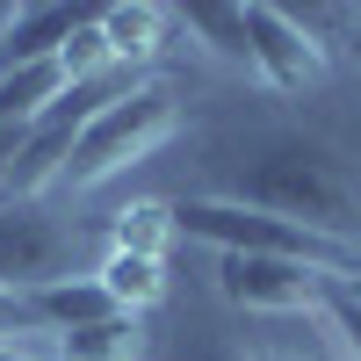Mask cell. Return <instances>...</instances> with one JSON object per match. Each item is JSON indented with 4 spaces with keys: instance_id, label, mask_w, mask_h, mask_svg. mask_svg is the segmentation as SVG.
I'll return each instance as SVG.
<instances>
[{
    "instance_id": "6da1fadb",
    "label": "cell",
    "mask_w": 361,
    "mask_h": 361,
    "mask_svg": "<svg viewBox=\"0 0 361 361\" xmlns=\"http://www.w3.org/2000/svg\"><path fill=\"white\" fill-rule=\"evenodd\" d=\"M224 202L267 209V217L340 238V246L361 238V173L318 137H275L260 152H246L224 180Z\"/></svg>"
},
{
    "instance_id": "7a4b0ae2",
    "label": "cell",
    "mask_w": 361,
    "mask_h": 361,
    "mask_svg": "<svg viewBox=\"0 0 361 361\" xmlns=\"http://www.w3.org/2000/svg\"><path fill=\"white\" fill-rule=\"evenodd\" d=\"M173 130H180V94H173V80H137V87H123V94L80 130L73 166H66V188H73V195L102 188V180H116L123 166L152 159Z\"/></svg>"
},
{
    "instance_id": "3957f363",
    "label": "cell",
    "mask_w": 361,
    "mask_h": 361,
    "mask_svg": "<svg viewBox=\"0 0 361 361\" xmlns=\"http://www.w3.org/2000/svg\"><path fill=\"white\" fill-rule=\"evenodd\" d=\"M173 231L180 238H202V246H217V253H282V260L333 267L340 282H361V246L318 238L304 224H282V217H267V209L224 202V195H180L173 202Z\"/></svg>"
},
{
    "instance_id": "277c9868",
    "label": "cell",
    "mask_w": 361,
    "mask_h": 361,
    "mask_svg": "<svg viewBox=\"0 0 361 361\" xmlns=\"http://www.w3.org/2000/svg\"><path fill=\"white\" fill-rule=\"evenodd\" d=\"M80 231L66 217H51L44 202H0V289L37 296L51 282H73Z\"/></svg>"
},
{
    "instance_id": "5b68a950",
    "label": "cell",
    "mask_w": 361,
    "mask_h": 361,
    "mask_svg": "<svg viewBox=\"0 0 361 361\" xmlns=\"http://www.w3.org/2000/svg\"><path fill=\"white\" fill-rule=\"evenodd\" d=\"M224 296L238 311H260V318H289V311H318L325 289L340 275L333 267H311V260H282V253H224Z\"/></svg>"
},
{
    "instance_id": "8992f818",
    "label": "cell",
    "mask_w": 361,
    "mask_h": 361,
    "mask_svg": "<svg viewBox=\"0 0 361 361\" xmlns=\"http://www.w3.org/2000/svg\"><path fill=\"white\" fill-rule=\"evenodd\" d=\"M246 66L267 94H304V87H325V44L311 22L282 8H246Z\"/></svg>"
},
{
    "instance_id": "52a82bcc",
    "label": "cell",
    "mask_w": 361,
    "mask_h": 361,
    "mask_svg": "<svg viewBox=\"0 0 361 361\" xmlns=\"http://www.w3.org/2000/svg\"><path fill=\"white\" fill-rule=\"evenodd\" d=\"M87 22V8H15L8 15V37H0V73H22V66H58L66 37Z\"/></svg>"
},
{
    "instance_id": "ba28073f",
    "label": "cell",
    "mask_w": 361,
    "mask_h": 361,
    "mask_svg": "<svg viewBox=\"0 0 361 361\" xmlns=\"http://www.w3.org/2000/svg\"><path fill=\"white\" fill-rule=\"evenodd\" d=\"M94 29L116 66H152L166 51V29H173V8H152V0H123V8H94Z\"/></svg>"
},
{
    "instance_id": "9c48e42d",
    "label": "cell",
    "mask_w": 361,
    "mask_h": 361,
    "mask_svg": "<svg viewBox=\"0 0 361 361\" xmlns=\"http://www.w3.org/2000/svg\"><path fill=\"white\" fill-rule=\"evenodd\" d=\"M58 102H66V73H58V66L0 73V123H8V130H37Z\"/></svg>"
},
{
    "instance_id": "30bf717a",
    "label": "cell",
    "mask_w": 361,
    "mask_h": 361,
    "mask_svg": "<svg viewBox=\"0 0 361 361\" xmlns=\"http://www.w3.org/2000/svg\"><path fill=\"white\" fill-rule=\"evenodd\" d=\"M145 354V318L130 311H109L80 333H58V361H137Z\"/></svg>"
},
{
    "instance_id": "8fae6325",
    "label": "cell",
    "mask_w": 361,
    "mask_h": 361,
    "mask_svg": "<svg viewBox=\"0 0 361 361\" xmlns=\"http://www.w3.org/2000/svg\"><path fill=\"white\" fill-rule=\"evenodd\" d=\"M94 282L109 289V304L116 311H130V318H145L166 296V260H145V253H109L102 267H94Z\"/></svg>"
},
{
    "instance_id": "7c38bea8",
    "label": "cell",
    "mask_w": 361,
    "mask_h": 361,
    "mask_svg": "<svg viewBox=\"0 0 361 361\" xmlns=\"http://www.w3.org/2000/svg\"><path fill=\"white\" fill-rule=\"evenodd\" d=\"M29 304H37L44 333H80V325H94V318H109V311H116V304H109V289H102L94 275L51 282V289H37V296H29Z\"/></svg>"
},
{
    "instance_id": "4fadbf2b",
    "label": "cell",
    "mask_w": 361,
    "mask_h": 361,
    "mask_svg": "<svg viewBox=\"0 0 361 361\" xmlns=\"http://www.w3.org/2000/svg\"><path fill=\"white\" fill-rule=\"evenodd\" d=\"M173 202H123L109 217V253H145V260H166L173 246Z\"/></svg>"
},
{
    "instance_id": "5bb4252c",
    "label": "cell",
    "mask_w": 361,
    "mask_h": 361,
    "mask_svg": "<svg viewBox=\"0 0 361 361\" xmlns=\"http://www.w3.org/2000/svg\"><path fill=\"white\" fill-rule=\"evenodd\" d=\"M173 22H180V29H195V37L217 51V58L246 66V8H224V0H195V8H173ZM246 73H253V66H246Z\"/></svg>"
},
{
    "instance_id": "9a60e30c",
    "label": "cell",
    "mask_w": 361,
    "mask_h": 361,
    "mask_svg": "<svg viewBox=\"0 0 361 361\" xmlns=\"http://www.w3.org/2000/svg\"><path fill=\"white\" fill-rule=\"evenodd\" d=\"M109 66H116V58H109V44H102L94 15H87V22L73 29V37H66V51H58V73H66V87H94Z\"/></svg>"
},
{
    "instance_id": "2e32d148",
    "label": "cell",
    "mask_w": 361,
    "mask_h": 361,
    "mask_svg": "<svg viewBox=\"0 0 361 361\" xmlns=\"http://www.w3.org/2000/svg\"><path fill=\"white\" fill-rule=\"evenodd\" d=\"M318 311H325V325L340 333V347H347V354L361 361V296H354L347 282H333V289H325V304H318Z\"/></svg>"
},
{
    "instance_id": "e0dca14e",
    "label": "cell",
    "mask_w": 361,
    "mask_h": 361,
    "mask_svg": "<svg viewBox=\"0 0 361 361\" xmlns=\"http://www.w3.org/2000/svg\"><path fill=\"white\" fill-rule=\"evenodd\" d=\"M29 333H44L37 304H29V296H15V289H0V347H15V340H29Z\"/></svg>"
},
{
    "instance_id": "ac0fdd59",
    "label": "cell",
    "mask_w": 361,
    "mask_h": 361,
    "mask_svg": "<svg viewBox=\"0 0 361 361\" xmlns=\"http://www.w3.org/2000/svg\"><path fill=\"white\" fill-rule=\"evenodd\" d=\"M15 145H22V130L0 123V180H8V166H15Z\"/></svg>"
},
{
    "instance_id": "d6986e66",
    "label": "cell",
    "mask_w": 361,
    "mask_h": 361,
    "mask_svg": "<svg viewBox=\"0 0 361 361\" xmlns=\"http://www.w3.org/2000/svg\"><path fill=\"white\" fill-rule=\"evenodd\" d=\"M347 51H354V58H361V15H354V37H347Z\"/></svg>"
},
{
    "instance_id": "ffe728a7",
    "label": "cell",
    "mask_w": 361,
    "mask_h": 361,
    "mask_svg": "<svg viewBox=\"0 0 361 361\" xmlns=\"http://www.w3.org/2000/svg\"><path fill=\"white\" fill-rule=\"evenodd\" d=\"M246 361H296V354H246Z\"/></svg>"
},
{
    "instance_id": "44dd1931",
    "label": "cell",
    "mask_w": 361,
    "mask_h": 361,
    "mask_svg": "<svg viewBox=\"0 0 361 361\" xmlns=\"http://www.w3.org/2000/svg\"><path fill=\"white\" fill-rule=\"evenodd\" d=\"M0 361H29V354H15V347H0Z\"/></svg>"
},
{
    "instance_id": "7402d4cb",
    "label": "cell",
    "mask_w": 361,
    "mask_h": 361,
    "mask_svg": "<svg viewBox=\"0 0 361 361\" xmlns=\"http://www.w3.org/2000/svg\"><path fill=\"white\" fill-rule=\"evenodd\" d=\"M8 15H15V8H0V37H8Z\"/></svg>"
},
{
    "instance_id": "603a6c76",
    "label": "cell",
    "mask_w": 361,
    "mask_h": 361,
    "mask_svg": "<svg viewBox=\"0 0 361 361\" xmlns=\"http://www.w3.org/2000/svg\"><path fill=\"white\" fill-rule=\"evenodd\" d=\"M347 289H354V296H361V282H347Z\"/></svg>"
}]
</instances>
